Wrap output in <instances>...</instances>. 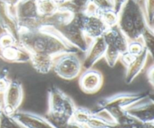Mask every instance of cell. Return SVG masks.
<instances>
[{"instance_id": "cell-1", "label": "cell", "mask_w": 154, "mask_h": 128, "mask_svg": "<svg viewBox=\"0 0 154 128\" xmlns=\"http://www.w3.org/2000/svg\"><path fill=\"white\" fill-rule=\"evenodd\" d=\"M18 42L30 54L57 56L65 53L77 52L54 27L45 26L36 30H20Z\"/></svg>"}, {"instance_id": "cell-2", "label": "cell", "mask_w": 154, "mask_h": 128, "mask_svg": "<svg viewBox=\"0 0 154 128\" xmlns=\"http://www.w3.org/2000/svg\"><path fill=\"white\" fill-rule=\"evenodd\" d=\"M140 2L126 0L119 13L117 27L129 41L140 39L144 30L150 27Z\"/></svg>"}, {"instance_id": "cell-3", "label": "cell", "mask_w": 154, "mask_h": 128, "mask_svg": "<svg viewBox=\"0 0 154 128\" xmlns=\"http://www.w3.org/2000/svg\"><path fill=\"white\" fill-rule=\"evenodd\" d=\"M76 105L70 96L53 85L48 90V111L46 117L55 128L63 126L72 119Z\"/></svg>"}, {"instance_id": "cell-4", "label": "cell", "mask_w": 154, "mask_h": 128, "mask_svg": "<svg viewBox=\"0 0 154 128\" xmlns=\"http://www.w3.org/2000/svg\"><path fill=\"white\" fill-rule=\"evenodd\" d=\"M147 94V93L144 92H120L99 99L94 108L108 111L117 124V122L126 115L125 109Z\"/></svg>"}, {"instance_id": "cell-5", "label": "cell", "mask_w": 154, "mask_h": 128, "mask_svg": "<svg viewBox=\"0 0 154 128\" xmlns=\"http://www.w3.org/2000/svg\"><path fill=\"white\" fill-rule=\"evenodd\" d=\"M54 28L60 36L77 51L84 53L87 51L90 42L81 28V12H76L69 23Z\"/></svg>"}, {"instance_id": "cell-6", "label": "cell", "mask_w": 154, "mask_h": 128, "mask_svg": "<svg viewBox=\"0 0 154 128\" xmlns=\"http://www.w3.org/2000/svg\"><path fill=\"white\" fill-rule=\"evenodd\" d=\"M82 62L77 52L60 54L54 58L52 70L60 78L71 81L79 76L82 71Z\"/></svg>"}, {"instance_id": "cell-7", "label": "cell", "mask_w": 154, "mask_h": 128, "mask_svg": "<svg viewBox=\"0 0 154 128\" xmlns=\"http://www.w3.org/2000/svg\"><path fill=\"white\" fill-rule=\"evenodd\" d=\"M20 30H36L42 27V17L38 10L37 0H20L15 7Z\"/></svg>"}, {"instance_id": "cell-8", "label": "cell", "mask_w": 154, "mask_h": 128, "mask_svg": "<svg viewBox=\"0 0 154 128\" xmlns=\"http://www.w3.org/2000/svg\"><path fill=\"white\" fill-rule=\"evenodd\" d=\"M23 99V89L17 79L10 80L8 85L2 93V111L8 114H13L18 110Z\"/></svg>"}, {"instance_id": "cell-9", "label": "cell", "mask_w": 154, "mask_h": 128, "mask_svg": "<svg viewBox=\"0 0 154 128\" xmlns=\"http://www.w3.org/2000/svg\"><path fill=\"white\" fill-rule=\"evenodd\" d=\"M127 114L141 123L154 122V101L149 93L125 109Z\"/></svg>"}, {"instance_id": "cell-10", "label": "cell", "mask_w": 154, "mask_h": 128, "mask_svg": "<svg viewBox=\"0 0 154 128\" xmlns=\"http://www.w3.org/2000/svg\"><path fill=\"white\" fill-rule=\"evenodd\" d=\"M81 25L84 35L91 41L102 37L108 29L99 15L84 14L81 12Z\"/></svg>"}, {"instance_id": "cell-11", "label": "cell", "mask_w": 154, "mask_h": 128, "mask_svg": "<svg viewBox=\"0 0 154 128\" xmlns=\"http://www.w3.org/2000/svg\"><path fill=\"white\" fill-rule=\"evenodd\" d=\"M103 80V75L100 71L93 68L85 69V71L80 75V88L83 92L88 94L97 93L102 88Z\"/></svg>"}, {"instance_id": "cell-12", "label": "cell", "mask_w": 154, "mask_h": 128, "mask_svg": "<svg viewBox=\"0 0 154 128\" xmlns=\"http://www.w3.org/2000/svg\"><path fill=\"white\" fill-rule=\"evenodd\" d=\"M0 27L3 32L10 33L19 39L20 27L17 19L15 7H9L0 2Z\"/></svg>"}, {"instance_id": "cell-13", "label": "cell", "mask_w": 154, "mask_h": 128, "mask_svg": "<svg viewBox=\"0 0 154 128\" xmlns=\"http://www.w3.org/2000/svg\"><path fill=\"white\" fill-rule=\"evenodd\" d=\"M107 45L103 37H99L90 42L88 48L85 52V57L82 62L84 69L93 68L105 56Z\"/></svg>"}, {"instance_id": "cell-14", "label": "cell", "mask_w": 154, "mask_h": 128, "mask_svg": "<svg viewBox=\"0 0 154 128\" xmlns=\"http://www.w3.org/2000/svg\"><path fill=\"white\" fill-rule=\"evenodd\" d=\"M11 115L24 128H55L46 117L31 111L17 110Z\"/></svg>"}, {"instance_id": "cell-15", "label": "cell", "mask_w": 154, "mask_h": 128, "mask_svg": "<svg viewBox=\"0 0 154 128\" xmlns=\"http://www.w3.org/2000/svg\"><path fill=\"white\" fill-rule=\"evenodd\" d=\"M102 37L108 48L118 51L120 54L127 51L129 40L117 26L108 28Z\"/></svg>"}, {"instance_id": "cell-16", "label": "cell", "mask_w": 154, "mask_h": 128, "mask_svg": "<svg viewBox=\"0 0 154 128\" xmlns=\"http://www.w3.org/2000/svg\"><path fill=\"white\" fill-rule=\"evenodd\" d=\"M0 59L11 63H26L30 62L31 54L18 43L0 50Z\"/></svg>"}, {"instance_id": "cell-17", "label": "cell", "mask_w": 154, "mask_h": 128, "mask_svg": "<svg viewBox=\"0 0 154 128\" xmlns=\"http://www.w3.org/2000/svg\"><path fill=\"white\" fill-rule=\"evenodd\" d=\"M148 56H150L148 51L145 49L139 56L135 57V60L126 68L124 79L126 84H131L133 82L134 80L142 72L147 63Z\"/></svg>"}, {"instance_id": "cell-18", "label": "cell", "mask_w": 154, "mask_h": 128, "mask_svg": "<svg viewBox=\"0 0 154 128\" xmlns=\"http://www.w3.org/2000/svg\"><path fill=\"white\" fill-rule=\"evenodd\" d=\"M30 63L32 65L35 70L38 73L45 75L52 70L54 60L56 57L48 54H30Z\"/></svg>"}, {"instance_id": "cell-19", "label": "cell", "mask_w": 154, "mask_h": 128, "mask_svg": "<svg viewBox=\"0 0 154 128\" xmlns=\"http://www.w3.org/2000/svg\"><path fill=\"white\" fill-rule=\"evenodd\" d=\"M37 5L41 17L52 16L60 8V5L54 0H37Z\"/></svg>"}, {"instance_id": "cell-20", "label": "cell", "mask_w": 154, "mask_h": 128, "mask_svg": "<svg viewBox=\"0 0 154 128\" xmlns=\"http://www.w3.org/2000/svg\"><path fill=\"white\" fill-rule=\"evenodd\" d=\"M99 16L108 28H111L117 26L119 14H117L113 8L99 11Z\"/></svg>"}, {"instance_id": "cell-21", "label": "cell", "mask_w": 154, "mask_h": 128, "mask_svg": "<svg viewBox=\"0 0 154 128\" xmlns=\"http://www.w3.org/2000/svg\"><path fill=\"white\" fill-rule=\"evenodd\" d=\"M141 40L144 45L145 49L148 51L149 55L153 57V48H154V36L153 29L147 27L141 36Z\"/></svg>"}, {"instance_id": "cell-22", "label": "cell", "mask_w": 154, "mask_h": 128, "mask_svg": "<svg viewBox=\"0 0 154 128\" xmlns=\"http://www.w3.org/2000/svg\"><path fill=\"white\" fill-rule=\"evenodd\" d=\"M92 114H93L92 109L85 108V107L76 106L73 116H72V120L84 126Z\"/></svg>"}, {"instance_id": "cell-23", "label": "cell", "mask_w": 154, "mask_h": 128, "mask_svg": "<svg viewBox=\"0 0 154 128\" xmlns=\"http://www.w3.org/2000/svg\"><path fill=\"white\" fill-rule=\"evenodd\" d=\"M0 128H24L19 122L17 121L12 115L6 114L2 110L0 115Z\"/></svg>"}, {"instance_id": "cell-24", "label": "cell", "mask_w": 154, "mask_h": 128, "mask_svg": "<svg viewBox=\"0 0 154 128\" xmlns=\"http://www.w3.org/2000/svg\"><path fill=\"white\" fill-rule=\"evenodd\" d=\"M84 126H85L87 128H111L112 127L109 123H107L106 121L102 120V118H100V117H98V116H96V114H93V112Z\"/></svg>"}, {"instance_id": "cell-25", "label": "cell", "mask_w": 154, "mask_h": 128, "mask_svg": "<svg viewBox=\"0 0 154 128\" xmlns=\"http://www.w3.org/2000/svg\"><path fill=\"white\" fill-rule=\"evenodd\" d=\"M144 11L147 24L150 28L153 29L154 0H144Z\"/></svg>"}, {"instance_id": "cell-26", "label": "cell", "mask_w": 154, "mask_h": 128, "mask_svg": "<svg viewBox=\"0 0 154 128\" xmlns=\"http://www.w3.org/2000/svg\"><path fill=\"white\" fill-rule=\"evenodd\" d=\"M144 50H145V48H144V45H143L142 42L140 39L138 40L129 41L126 51H128L129 54H132L133 56L138 57L141 53H143Z\"/></svg>"}, {"instance_id": "cell-27", "label": "cell", "mask_w": 154, "mask_h": 128, "mask_svg": "<svg viewBox=\"0 0 154 128\" xmlns=\"http://www.w3.org/2000/svg\"><path fill=\"white\" fill-rule=\"evenodd\" d=\"M120 55H121V54H120L118 51L107 47L106 51H105V56H104V58L105 59L107 64H108L110 67H114V66L117 64V62H118Z\"/></svg>"}, {"instance_id": "cell-28", "label": "cell", "mask_w": 154, "mask_h": 128, "mask_svg": "<svg viewBox=\"0 0 154 128\" xmlns=\"http://www.w3.org/2000/svg\"><path fill=\"white\" fill-rule=\"evenodd\" d=\"M19 43L17 39L12 36L10 33L3 32L0 34V50L3 48H8L12 45H17Z\"/></svg>"}, {"instance_id": "cell-29", "label": "cell", "mask_w": 154, "mask_h": 128, "mask_svg": "<svg viewBox=\"0 0 154 128\" xmlns=\"http://www.w3.org/2000/svg\"><path fill=\"white\" fill-rule=\"evenodd\" d=\"M111 128H154V122L141 123L138 120H135L126 124H115Z\"/></svg>"}, {"instance_id": "cell-30", "label": "cell", "mask_w": 154, "mask_h": 128, "mask_svg": "<svg viewBox=\"0 0 154 128\" xmlns=\"http://www.w3.org/2000/svg\"><path fill=\"white\" fill-rule=\"evenodd\" d=\"M91 0H70L69 5L75 12H82Z\"/></svg>"}, {"instance_id": "cell-31", "label": "cell", "mask_w": 154, "mask_h": 128, "mask_svg": "<svg viewBox=\"0 0 154 128\" xmlns=\"http://www.w3.org/2000/svg\"><path fill=\"white\" fill-rule=\"evenodd\" d=\"M9 82L10 80L8 78L7 72L4 70L0 72V96L8 87Z\"/></svg>"}, {"instance_id": "cell-32", "label": "cell", "mask_w": 154, "mask_h": 128, "mask_svg": "<svg viewBox=\"0 0 154 128\" xmlns=\"http://www.w3.org/2000/svg\"><path fill=\"white\" fill-rule=\"evenodd\" d=\"M99 10H105V9L113 8L112 0H91Z\"/></svg>"}, {"instance_id": "cell-33", "label": "cell", "mask_w": 154, "mask_h": 128, "mask_svg": "<svg viewBox=\"0 0 154 128\" xmlns=\"http://www.w3.org/2000/svg\"><path fill=\"white\" fill-rule=\"evenodd\" d=\"M135 57H136L135 56H133L132 54H129L128 51H126V52L123 53V54L120 55L119 60L121 62L122 64L125 66V68H126L134 60H135Z\"/></svg>"}, {"instance_id": "cell-34", "label": "cell", "mask_w": 154, "mask_h": 128, "mask_svg": "<svg viewBox=\"0 0 154 128\" xmlns=\"http://www.w3.org/2000/svg\"><path fill=\"white\" fill-rule=\"evenodd\" d=\"M126 0H112L113 9L117 12V14L120 13V10L122 9L123 6L124 5Z\"/></svg>"}, {"instance_id": "cell-35", "label": "cell", "mask_w": 154, "mask_h": 128, "mask_svg": "<svg viewBox=\"0 0 154 128\" xmlns=\"http://www.w3.org/2000/svg\"><path fill=\"white\" fill-rule=\"evenodd\" d=\"M63 128H87V127H86L85 126H84V125L81 124V123H78V122L75 121V120H73L72 119L70 121L68 122V123L63 126Z\"/></svg>"}, {"instance_id": "cell-36", "label": "cell", "mask_w": 154, "mask_h": 128, "mask_svg": "<svg viewBox=\"0 0 154 128\" xmlns=\"http://www.w3.org/2000/svg\"><path fill=\"white\" fill-rule=\"evenodd\" d=\"M20 0H0V2H3L4 4L7 5L9 7H16L17 5L20 2Z\"/></svg>"}, {"instance_id": "cell-37", "label": "cell", "mask_w": 154, "mask_h": 128, "mask_svg": "<svg viewBox=\"0 0 154 128\" xmlns=\"http://www.w3.org/2000/svg\"><path fill=\"white\" fill-rule=\"evenodd\" d=\"M147 78H148L149 82L152 86H153V66H150V69L147 71Z\"/></svg>"}, {"instance_id": "cell-38", "label": "cell", "mask_w": 154, "mask_h": 128, "mask_svg": "<svg viewBox=\"0 0 154 128\" xmlns=\"http://www.w3.org/2000/svg\"><path fill=\"white\" fill-rule=\"evenodd\" d=\"M54 1H55L56 2H57V4L60 6V5H65V4H66V3L69 2H70V0H54Z\"/></svg>"}, {"instance_id": "cell-39", "label": "cell", "mask_w": 154, "mask_h": 128, "mask_svg": "<svg viewBox=\"0 0 154 128\" xmlns=\"http://www.w3.org/2000/svg\"><path fill=\"white\" fill-rule=\"evenodd\" d=\"M2 110V96H0V115H1Z\"/></svg>"}, {"instance_id": "cell-40", "label": "cell", "mask_w": 154, "mask_h": 128, "mask_svg": "<svg viewBox=\"0 0 154 128\" xmlns=\"http://www.w3.org/2000/svg\"><path fill=\"white\" fill-rule=\"evenodd\" d=\"M138 1H141V0H138Z\"/></svg>"}]
</instances>
